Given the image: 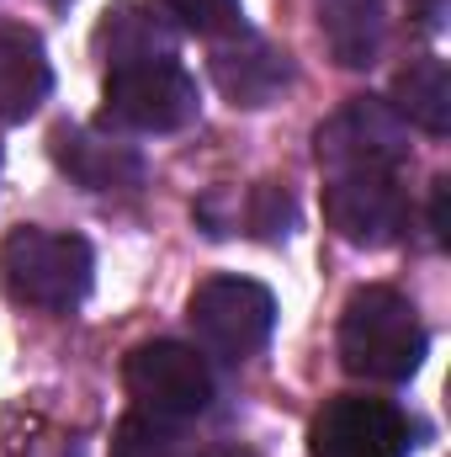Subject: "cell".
Wrapping results in <instances>:
<instances>
[{"label":"cell","instance_id":"5","mask_svg":"<svg viewBox=\"0 0 451 457\" xmlns=\"http://www.w3.org/2000/svg\"><path fill=\"white\" fill-rule=\"evenodd\" d=\"M122 388L144 415L160 420H192L213 404V372L197 345L181 341H144L122 361Z\"/></svg>","mask_w":451,"mask_h":457},{"label":"cell","instance_id":"6","mask_svg":"<svg viewBox=\"0 0 451 457\" xmlns=\"http://www.w3.org/2000/svg\"><path fill=\"white\" fill-rule=\"evenodd\" d=\"M409 160V122L377 96L345 102L324 128H319V165L330 176L350 170H398Z\"/></svg>","mask_w":451,"mask_h":457},{"label":"cell","instance_id":"15","mask_svg":"<svg viewBox=\"0 0 451 457\" xmlns=\"http://www.w3.org/2000/svg\"><path fill=\"white\" fill-rule=\"evenodd\" d=\"M107 457H197L192 436L176 426V420H160V415H122L112 431V453Z\"/></svg>","mask_w":451,"mask_h":457},{"label":"cell","instance_id":"11","mask_svg":"<svg viewBox=\"0 0 451 457\" xmlns=\"http://www.w3.org/2000/svg\"><path fill=\"white\" fill-rule=\"evenodd\" d=\"M53 86L43 37L32 27L0 21V122H27Z\"/></svg>","mask_w":451,"mask_h":457},{"label":"cell","instance_id":"18","mask_svg":"<svg viewBox=\"0 0 451 457\" xmlns=\"http://www.w3.org/2000/svg\"><path fill=\"white\" fill-rule=\"evenodd\" d=\"M430 234L441 250L451 245V176H436V187H430Z\"/></svg>","mask_w":451,"mask_h":457},{"label":"cell","instance_id":"16","mask_svg":"<svg viewBox=\"0 0 451 457\" xmlns=\"http://www.w3.org/2000/svg\"><path fill=\"white\" fill-rule=\"evenodd\" d=\"M165 16H176L186 32L202 37H228L239 32V0H154Z\"/></svg>","mask_w":451,"mask_h":457},{"label":"cell","instance_id":"7","mask_svg":"<svg viewBox=\"0 0 451 457\" xmlns=\"http://www.w3.org/2000/svg\"><path fill=\"white\" fill-rule=\"evenodd\" d=\"M414 426L398 404L366 399V394H340L330 399L314 426H308V453L314 457H409Z\"/></svg>","mask_w":451,"mask_h":457},{"label":"cell","instance_id":"13","mask_svg":"<svg viewBox=\"0 0 451 457\" xmlns=\"http://www.w3.org/2000/svg\"><path fill=\"white\" fill-rule=\"evenodd\" d=\"M393 112L425 133H451V75H447V59H414L409 70H398L393 80Z\"/></svg>","mask_w":451,"mask_h":457},{"label":"cell","instance_id":"9","mask_svg":"<svg viewBox=\"0 0 451 457\" xmlns=\"http://www.w3.org/2000/svg\"><path fill=\"white\" fill-rule=\"evenodd\" d=\"M48 154L86 192H127V187L144 181V154L133 144H122V138L96 133V128H70V122L53 128Z\"/></svg>","mask_w":451,"mask_h":457},{"label":"cell","instance_id":"8","mask_svg":"<svg viewBox=\"0 0 451 457\" xmlns=\"http://www.w3.org/2000/svg\"><path fill=\"white\" fill-rule=\"evenodd\" d=\"M324 219L345 245L382 250L409 224V197L398 187V170H350L330 176L324 187Z\"/></svg>","mask_w":451,"mask_h":457},{"label":"cell","instance_id":"17","mask_svg":"<svg viewBox=\"0 0 451 457\" xmlns=\"http://www.w3.org/2000/svg\"><path fill=\"white\" fill-rule=\"evenodd\" d=\"M239 219H244V228H250L255 239H276V234H287V228H292L298 213H292V197H287L276 181H260V187L250 192V203H244V213H239Z\"/></svg>","mask_w":451,"mask_h":457},{"label":"cell","instance_id":"1","mask_svg":"<svg viewBox=\"0 0 451 457\" xmlns=\"http://www.w3.org/2000/svg\"><path fill=\"white\" fill-rule=\"evenodd\" d=\"M91 277H96V255L80 234L21 224L0 239V287H5V298H16L27 309L70 314L86 303Z\"/></svg>","mask_w":451,"mask_h":457},{"label":"cell","instance_id":"4","mask_svg":"<svg viewBox=\"0 0 451 457\" xmlns=\"http://www.w3.org/2000/svg\"><path fill=\"white\" fill-rule=\"evenodd\" d=\"M186 320L208 356L250 361L276 330V298H271V287H260L250 277H208L192 293Z\"/></svg>","mask_w":451,"mask_h":457},{"label":"cell","instance_id":"2","mask_svg":"<svg viewBox=\"0 0 451 457\" xmlns=\"http://www.w3.org/2000/svg\"><path fill=\"white\" fill-rule=\"evenodd\" d=\"M425 325L414 314V303L393 287H361L350 293L345 314H340V361L356 378L372 383H409L425 361Z\"/></svg>","mask_w":451,"mask_h":457},{"label":"cell","instance_id":"10","mask_svg":"<svg viewBox=\"0 0 451 457\" xmlns=\"http://www.w3.org/2000/svg\"><path fill=\"white\" fill-rule=\"evenodd\" d=\"M213 86L234 107H266L292 86V59L282 48H271L266 37L239 27L213 48Z\"/></svg>","mask_w":451,"mask_h":457},{"label":"cell","instance_id":"19","mask_svg":"<svg viewBox=\"0 0 451 457\" xmlns=\"http://www.w3.org/2000/svg\"><path fill=\"white\" fill-rule=\"evenodd\" d=\"M213 457H250V453H239V447H224V453H213Z\"/></svg>","mask_w":451,"mask_h":457},{"label":"cell","instance_id":"12","mask_svg":"<svg viewBox=\"0 0 451 457\" xmlns=\"http://www.w3.org/2000/svg\"><path fill=\"white\" fill-rule=\"evenodd\" d=\"M319 32L345 70H366L388 37V0H319Z\"/></svg>","mask_w":451,"mask_h":457},{"label":"cell","instance_id":"3","mask_svg":"<svg viewBox=\"0 0 451 457\" xmlns=\"http://www.w3.org/2000/svg\"><path fill=\"white\" fill-rule=\"evenodd\" d=\"M197 107H202L197 80L170 54L112 64L107 86H102V117L117 128H133V133H176V128L197 122Z\"/></svg>","mask_w":451,"mask_h":457},{"label":"cell","instance_id":"14","mask_svg":"<svg viewBox=\"0 0 451 457\" xmlns=\"http://www.w3.org/2000/svg\"><path fill=\"white\" fill-rule=\"evenodd\" d=\"M96 48H102L107 70H112V64H133V59H160V54H170V32L160 27V16H149L144 5L122 0V5H107V16H102V27H96Z\"/></svg>","mask_w":451,"mask_h":457}]
</instances>
